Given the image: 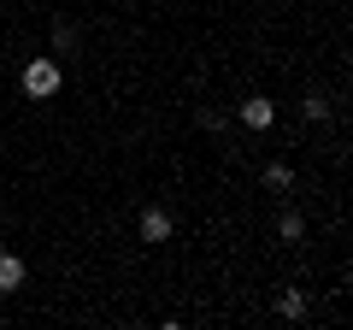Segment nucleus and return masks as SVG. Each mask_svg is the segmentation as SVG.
<instances>
[{
	"label": "nucleus",
	"instance_id": "1",
	"mask_svg": "<svg viewBox=\"0 0 353 330\" xmlns=\"http://www.w3.org/2000/svg\"><path fill=\"white\" fill-rule=\"evenodd\" d=\"M18 83H24V95H30V101H48V95H59V65L36 53V59L24 65V77H18Z\"/></svg>",
	"mask_w": 353,
	"mask_h": 330
},
{
	"label": "nucleus",
	"instance_id": "2",
	"mask_svg": "<svg viewBox=\"0 0 353 330\" xmlns=\"http://www.w3.org/2000/svg\"><path fill=\"white\" fill-rule=\"evenodd\" d=\"M241 124H248V130H271V124H277V101L248 95V101H241Z\"/></svg>",
	"mask_w": 353,
	"mask_h": 330
},
{
	"label": "nucleus",
	"instance_id": "3",
	"mask_svg": "<svg viewBox=\"0 0 353 330\" xmlns=\"http://www.w3.org/2000/svg\"><path fill=\"white\" fill-rule=\"evenodd\" d=\"M136 230H141V242H171V230H176V224H171V213H165V206H148Z\"/></svg>",
	"mask_w": 353,
	"mask_h": 330
},
{
	"label": "nucleus",
	"instance_id": "4",
	"mask_svg": "<svg viewBox=\"0 0 353 330\" xmlns=\"http://www.w3.org/2000/svg\"><path fill=\"white\" fill-rule=\"evenodd\" d=\"M18 283H24V260H18V254H0V295H12Z\"/></svg>",
	"mask_w": 353,
	"mask_h": 330
},
{
	"label": "nucleus",
	"instance_id": "5",
	"mask_svg": "<svg viewBox=\"0 0 353 330\" xmlns=\"http://www.w3.org/2000/svg\"><path fill=\"white\" fill-rule=\"evenodd\" d=\"M277 318H289V324H294V318H306V289H283L277 295Z\"/></svg>",
	"mask_w": 353,
	"mask_h": 330
},
{
	"label": "nucleus",
	"instance_id": "6",
	"mask_svg": "<svg viewBox=\"0 0 353 330\" xmlns=\"http://www.w3.org/2000/svg\"><path fill=\"white\" fill-rule=\"evenodd\" d=\"M277 236H283V242H301V236H306V218H301V213H283V218H277Z\"/></svg>",
	"mask_w": 353,
	"mask_h": 330
},
{
	"label": "nucleus",
	"instance_id": "7",
	"mask_svg": "<svg viewBox=\"0 0 353 330\" xmlns=\"http://www.w3.org/2000/svg\"><path fill=\"white\" fill-rule=\"evenodd\" d=\"M265 189H294V171L289 165H265Z\"/></svg>",
	"mask_w": 353,
	"mask_h": 330
},
{
	"label": "nucleus",
	"instance_id": "8",
	"mask_svg": "<svg viewBox=\"0 0 353 330\" xmlns=\"http://www.w3.org/2000/svg\"><path fill=\"white\" fill-rule=\"evenodd\" d=\"M306 118H312V124H318V118H330V101H324V95H306Z\"/></svg>",
	"mask_w": 353,
	"mask_h": 330
}]
</instances>
